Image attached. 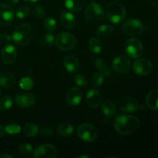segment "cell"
<instances>
[{"instance_id": "1", "label": "cell", "mask_w": 158, "mask_h": 158, "mask_svg": "<svg viewBox=\"0 0 158 158\" xmlns=\"http://www.w3.org/2000/svg\"><path fill=\"white\" fill-rule=\"evenodd\" d=\"M140 126V121L136 117L120 114L114 119V127L116 131L123 135H128L135 132Z\"/></svg>"}, {"instance_id": "2", "label": "cell", "mask_w": 158, "mask_h": 158, "mask_svg": "<svg viewBox=\"0 0 158 158\" xmlns=\"http://www.w3.org/2000/svg\"><path fill=\"white\" fill-rule=\"evenodd\" d=\"M33 35L34 31L32 26L27 23H23L15 29L12 35V40L15 44L25 46L32 41Z\"/></svg>"}, {"instance_id": "3", "label": "cell", "mask_w": 158, "mask_h": 158, "mask_svg": "<svg viewBox=\"0 0 158 158\" xmlns=\"http://www.w3.org/2000/svg\"><path fill=\"white\" fill-rule=\"evenodd\" d=\"M107 19L114 24H119L125 19L127 11L124 6L117 2H111L108 3L106 8Z\"/></svg>"}, {"instance_id": "4", "label": "cell", "mask_w": 158, "mask_h": 158, "mask_svg": "<svg viewBox=\"0 0 158 158\" xmlns=\"http://www.w3.org/2000/svg\"><path fill=\"white\" fill-rule=\"evenodd\" d=\"M105 13L103 7L99 3L92 2L85 11V18L89 24L98 26L104 20Z\"/></svg>"}, {"instance_id": "5", "label": "cell", "mask_w": 158, "mask_h": 158, "mask_svg": "<svg viewBox=\"0 0 158 158\" xmlns=\"http://www.w3.org/2000/svg\"><path fill=\"white\" fill-rule=\"evenodd\" d=\"M57 48L63 51H69L73 49L77 44V39L69 32H63L58 34L55 39Z\"/></svg>"}, {"instance_id": "6", "label": "cell", "mask_w": 158, "mask_h": 158, "mask_svg": "<svg viewBox=\"0 0 158 158\" xmlns=\"http://www.w3.org/2000/svg\"><path fill=\"white\" fill-rule=\"evenodd\" d=\"M124 51L128 57L131 59L139 58L143 52V46L138 39L132 38L128 40L124 45Z\"/></svg>"}, {"instance_id": "7", "label": "cell", "mask_w": 158, "mask_h": 158, "mask_svg": "<svg viewBox=\"0 0 158 158\" xmlns=\"http://www.w3.org/2000/svg\"><path fill=\"white\" fill-rule=\"evenodd\" d=\"M123 32L130 36H138L143 33L144 26L141 21L137 19H130L123 26Z\"/></svg>"}, {"instance_id": "8", "label": "cell", "mask_w": 158, "mask_h": 158, "mask_svg": "<svg viewBox=\"0 0 158 158\" xmlns=\"http://www.w3.org/2000/svg\"><path fill=\"white\" fill-rule=\"evenodd\" d=\"M77 135L84 141L93 142L97 138V131L92 125L83 123L77 128Z\"/></svg>"}, {"instance_id": "9", "label": "cell", "mask_w": 158, "mask_h": 158, "mask_svg": "<svg viewBox=\"0 0 158 158\" xmlns=\"http://www.w3.org/2000/svg\"><path fill=\"white\" fill-rule=\"evenodd\" d=\"M113 69L120 74H124L129 72L131 69V62L129 58L124 56L116 57L112 63Z\"/></svg>"}, {"instance_id": "10", "label": "cell", "mask_w": 158, "mask_h": 158, "mask_svg": "<svg viewBox=\"0 0 158 158\" xmlns=\"http://www.w3.org/2000/svg\"><path fill=\"white\" fill-rule=\"evenodd\" d=\"M153 66L150 60L145 58L138 59L134 62L133 69L134 73L139 76H147L152 71Z\"/></svg>"}, {"instance_id": "11", "label": "cell", "mask_w": 158, "mask_h": 158, "mask_svg": "<svg viewBox=\"0 0 158 158\" xmlns=\"http://www.w3.org/2000/svg\"><path fill=\"white\" fill-rule=\"evenodd\" d=\"M56 155V148L52 144L41 145L33 153V157L35 158H55Z\"/></svg>"}, {"instance_id": "12", "label": "cell", "mask_w": 158, "mask_h": 158, "mask_svg": "<svg viewBox=\"0 0 158 158\" xmlns=\"http://www.w3.org/2000/svg\"><path fill=\"white\" fill-rule=\"evenodd\" d=\"M14 19V11L9 5H0V26H7Z\"/></svg>"}, {"instance_id": "13", "label": "cell", "mask_w": 158, "mask_h": 158, "mask_svg": "<svg viewBox=\"0 0 158 158\" xmlns=\"http://www.w3.org/2000/svg\"><path fill=\"white\" fill-rule=\"evenodd\" d=\"M15 103L23 108L30 107L35 103V98L32 94L28 92H19L16 94Z\"/></svg>"}, {"instance_id": "14", "label": "cell", "mask_w": 158, "mask_h": 158, "mask_svg": "<svg viewBox=\"0 0 158 158\" xmlns=\"http://www.w3.org/2000/svg\"><path fill=\"white\" fill-rule=\"evenodd\" d=\"M2 60L6 64H11L17 57V49L12 45H7L2 50Z\"/></svg>"}, {"instance_id": "15", "label": "cell", "mask_w": 158, "mask_h": 158, "mask_svg": "<svg viewBox=\"0 0 158 158\" xmlns=\"http://www.w3.org/2000/svg\"><path fill=\"white\" fill-rule=\"evenodd\" d=\"M66 99L69 105L77 106L81 103L82 99H83V94L78 88L73 87L68 90Z\"/></svg>"}, {"instance_id": "16", "label": "cell", "mask_w": 158, "mask_h": 158, "mask_svg": "<svg viewBox=\"0 0 158 158\" xmlns=\"http://www.w3.org/2000/svg\"><path fill=\"white\" fill-rule=\"evenodd\" d=\"M139 104L137 100L131 97H127L123 98L120 103V108L125 113H133L137 110Z\"/></svg>"}, {"instance_id": "17", "label": "cell", "mask_w": 158, "mask_h": 158, "mask_svg": "<svg viewBox=\"0 0 158 158\" xmlns=\"http://www.w3.org/2000/svg\"><path fill=\"white\" fill-rule=\"evenodd\" d=\"M86 102L92 108H97L102 102L101 94L96 89H91L86 94Z\"/></svg>"}, {"instance_id": "18", "label": "cell", "mask_w": 158, "mask_h": 158, "mask_svg": "<svg viewBox=\"0 0 158 158\" xmlns=\"http://www.w3.org/2000/svg\"><path fill=\"white\" fill-rule=\"evenodd\" d=\"M77 19L73 13L68 11H61L60 15V23L65 29H73L75 26Z\"/></svg>"}, {"instance_id": "19", "label": "cell", "mask_w": 158, "mask_h": 158, "mask_svg": "<svg viewBox=\"0 0 158 158\" xmlns=\"http://www.w3.org/2000/svg\"><path fill=\"white\" fill-rule=\"evenodd\" d=\"M15 83V77L12 73L2 72L0 73V87L3 89L12 87Z\"/></svg>"}, {"instance_id": "20", "label": "cell", "mask_w": 158, "mask_h": 158, "mask_svg": "<svg viewBox=\"0 0 158 158\" xmlns=\"http://www.w3.org/2000/svg\"><path fill=\"white\" fill-rule=\"evenodd\" d=\"M65 68L68 72L70 73H75L79 70L80 68V63H79L78 60L73 56H68L64 60Z\"/></svg>"}, {"instance_id": "21", "label": "cell", "mask_w": 158, "mask_h": 158, "mask_svg": "<svg viewBox=\"0 0 158 158\" xmlns=\"http://www.w3.org/2000/svg\"><path fill=\"white\" fill-rule=\"evenodd\" d=\"M87 0H66L65 6L71 12H79L85 7Z\"/></svg>"}, {"instance_id": "22", "label": "cell", "mask_w": 158, "mask_h": 158, "mask_svg": "<svg viewBox=\"0 0 158 158\" xmlns=\"http://www.w3.org/2000/svg\"><path fill=\"white\" fill-rule=\"evenodd\" d=\"M146 103L148 107L154 110H158V89H152L148 94Z\"/></svg>"}, {"instance_id": "23", "label": "cell", "mask_w": 158, "mask_h": 158, "mask_svg": "<svg viewBox=\"0 0 158 158\" xmlns=\"http://www.w3.org/2000/svg\"><path fill=\"white\" fill-rule=\"evenodd\" d=\"M101 109L103 114L107 117H113L116 114L115 105L109 100H105L101 102Z\"/></svg>"}, {"instance_id": "24", "label": "cell", "mask_w": 158, "mask_h": 158, "mask_svg": "<svg viewBox=\"0 0 158 158\" xmlns=\"http://www.w3.org/2000/svg\"><path fill=\"white\" fill-rule=\"evenodd\" d=\"M103 44L101 40L97 38H92L89 41V49L93 53L99 54L102 52Z\"/></svg>"}, {"instance_id": "25", "label": "cell", "mask_w": 158, "mask_h": 158, "mask_svg": "<svg viewBox=\"0 0 158 158\" xmlns=\"http://www.w3.org/2000/svg\"><path fill=\"white\" fill-rule=\"evenodd\" d=\"M57 131H58L59 134L63 136V137L70 136L73 133V126L71 125L70 123H63L59 125L57 127Z\"/></svg>"}, {"instance_id": "26", "label": "cell", "mask_w": 158, "mask_h": 158, "mask_svg": "<svg viewBox=\"0 0 158 158\" xmlns=\"http://www.w3.org/2000/svg\"><path fill=\"white\" fill-rule=\"evenodd\" d=\"M114 32V27L110 25H102L97 29V35L99 37L105 38V37L110 36Z\"/></svg>"}, {"instance_id": "27", "label": "cell", "mask_w": 158, "mask_h": 158, "mask_svg": "<svg viewBox=\"0 0 158 158\" xmlns=\"http://www.w3.org/2000/svg\"><path fill=\"white\" fill-rule=\"evenodd\" d=\"M39 132V128L35 123H29L25 125L24 128H23V133L27 137H34Z\"/></svg>"}, {"instance_id": "28", "label": "cell", "mask_w": 158, "mask_h": 158, "mask_svg": "<svg viewBox=\"0 0 158 158\" xmlns=\"http://www.w3.org/2000/svg\"><path fill=\"white\" fill-rule=\"evenodd\" d=\"M95 66L97 68V69L104 75V77H108L109 75H110V70L107 69L106 62L102 59H96Z\"/></svg>"}, {"instance_id": "29", "label": "cell", "mask_w": 158, "mask_h": 158, "mask_svg": "<svg viewBox=\"0 0 158 158\" xmlns=\"http://www.w3.org/2000/svg\"><path fill=\"white\" fill-rule=\"evenodd\" d=\"M54 41H55V37L51 33L43 34L40 39V43H41L42 46H43L44 48H47L52 46Z\"/></svg>"}, {"instance_id": "30", "label": "cell", "mask_w": 158, "mask_h": 158, "mask_svg": "<svg viewBox=\"0 0 158 158\" xmlns=\"http://www.w3.org/2000/svg\"><path fill=\"white\" fill-rule=\"evenodd\" d=\"M13 104V100L9 96H4L0 99V110L6 111L10 109Z\"/></svg>"}, {"instance_id": "31", "label": "cell", "mask_w": 158, "mask_h": 158, "mask_svg": "<svg viewBox=\"0 0 158 158\" xmlns=\"http://www.w3.org/2000/svg\"><path fill=\"white\" fill-rule=\"evenodd\" d=\"M43 27L48 32H53L56 29V22L51 17H47L43 22Z\"/></svg>"}, {"instance_id": "32", "label": "cell", "mask_w": 158, "mask_h": 158, "mask_svg": "<svg viewBox=\"0 0 158 158\" xmlns=\"http://www.w3.org/2000/svg\"><path fill=\"white\" fill-rule=\"evenodd\" d=\"M32 14L36 19H43L46 15V9L41 5L35 4L32 7Z\"/></svg>"}, {"instance_id": "33", "label": "cell", "mask_w": 158, "mask_h": 158, "mask_svg": "<svg viewBox=\"0 0 158 158\" xmlns=\"http://www.w3.org/2000/svg\"><path fill=\"white\" fill-rule=\"evenodd\" d=\"M19 86L21 89L25 90H29L33 87V80L29 77H26L22 78L19 80Z\"/></svg>"}, {"instance_id": "34", "label": "cell", "mask_w": 158, "mask_h": 158, "mask_svg": "<svg viewBox=\"0 0 158 158\" xmlns=\"http://www.w3.org/2000/svg\"><path fill=\"white\" fill-rule=\"evenodd\" d=\"M104 81V75L101 72H97L92 77V84L95 87H100Z\"/></svg>"}, {"instance_id": "35", "label": "cell", "mask_w": 158, "mask_h": 158, "mask_svg": "<svg viewBox=\"0 0 158 158\" xmlns=\"http://www.w3.org/2000/svg\"><path fill=\"white\" fill-rule=\"evenodd\" d=\"M29 8L26 5L20 6L16 10V16L19 19H25L29 15Z\"/></svg>"}, {"instance_id": "36", "label": "cell", "mask_w": 158, "mask_h": 158, "mask_svg": "<svg viewBox=\"0 0 158 158\" xmlns=\"http://www.w3.org/2000/svg\"><path fill=\"white\" fill-rule=\"evenodd\" d=\"M5 131L7 134L15 135V134H19L21 132V127L17 124H9L5 127Z\"/></svg>"}, {"instance_id": "37", "label": "cell", "mask_w": 158, "mask_h": 158, "mask_svg": "<svg viewBox=\"0 0 158 158\" xmlns=\"http://www.w3.org/2000/svg\"><path fill=\"white\" fill-rule=\"evenodd\" d=\"M74 82H75L76 84L79 86H86L87 85L88 81H87V79L85 76L81 75V74H78V75L75 76L74 77Z\"/></svg>"}, {"instance_id": "38", "label": "cell", "mask_w": 158, "mask_h": 158, "mask_svg": "<svg viewBox=\"0 0 158 158\" xmlns=\"http://www.w3.org/2000/svg\"><path fill=\"white\" fill-rule=\"evenodd\" d=\"M19 151L23 155H28V154H30L32 151V148L29 143H21L19 146Z\"/></svg>"}, {"instance_id": "39", "label": "cell", "mask_w": 158, "mask_h": 158, "mask_svg": "<svg viewBox=\"0 0 158 158\" xmlns=\"http://www.w3.org/2000/svg\"><path fill=\"white\" fill-rule=\"evenodd\" d=\"M40 131L42 135L46 136V137H51L53 134L52 130L50 127H44L41 128Z\"/></svg>"}, {"instance_id": "40", "label": "cell", "mask_w": 158, "mask_h": 158, "mask_svg": "<svg viewBox=\"0 0 158 158\" xmlns=\"http://www.w3.org/2000/svg\"><path fill=\"white\" fill-rule=\"evenodd\" d=\"M12 39V36L9 35L6 32H2L0 33V43H7Z\"/></svg>"}, {"instance_id": "41", "label": "cell", "mask_w": 158, "mask_h": 158, "mask_svg": "<svg viewBox=\"0 0 158 158\" xmlns=\"http://www.w3.org/2000/svg\"><path fill=\"white\" fill-rule=\"evenodd\" d=\"M149 5L152 6H157L158 5V0H146Z\"/></svg>"}, {"instance_id": "42", "label": "cell", "mask_w": 158, "mask_h": 158, "mask_svg": "<svg viewBox=\"0 0 158 158\" xmlns=\"http://www.w3.org/2000/svg\"><path fill=\"white\" fill-rule=\"evenodd\" d=\"M5 133H6V131H5V128L3 127L2 126L1 124H0V137H3L5 134Z\"/></svg>"}, {"instance_id": "43", "label": "cell", "mask_w": 158, "mask_h": 158, "mask_svg": "<svg viewBox=\"0 0 158 158\" xmlns=\"http://www.w3.org/2000/svg\"><path fill=\"white\" fill-rule=\"evenodd\" d=\"M39 0H23V2L26 3H29V4H32V3L36 2Z\"/></svg>"}, {"instance_id": "44", "label": "cell", "mask_w": 158, "mask_h": 158, "mask_svg": "<svg viewBox=\"0 0 158 158\" xmlns=\"http://www.w3.org/2000/svg\"><path fill=\"white\" fill-rule=\"evenodd\" d=\"M1 158H4V157H8V158H13V157L11 155H9V154H3V155H2Z\"/></svg>"}, {"instance_id": "45", "label": "cell", "mask_w": 158, "mask_h": 158, "mask_svg": "<svg viewBox=\"0 0 158 158\" xmlns=\"http://www.w3.org/2000/svg\"><path fill=\"white\" fill-rule=\"evenodd\" d=\"M11 2H12V3H13V4H16V3L19 2V0H10Z\"/></svg>"}, {"instance_id": "46", "label": "cell", "mask_w": 158, "mask_h": 158, "mask_svg": "<svg viewBox=\"0 0 158 158\" xmlns=\"http://www.w3.org/2000/svg\"><path fill=\"white\" fill-rule=\"evenodd\" d=\"M1 94H2V90L0 89V96H1Z\"/></svg>"}]
</instances>
